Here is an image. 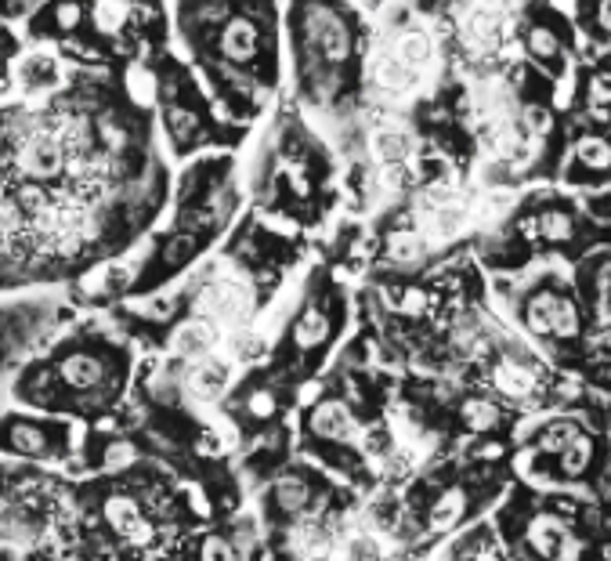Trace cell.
<instances>
[{"label":"cell","instance_id":"cell-1","mask_svg":"<svg viewBox=\"0 0 611 561\" xmlns=\"http://www.w3.org/2000/svg\"><path fill=\"white\" fill-rule=\"evenodd\" d=\"M66 156L69 149L62 142V127L47 124V127H37L33 134H26L19 142V149H15V171L33 181H47L66 167Z\"/></svg>","mask_w":611,"mask_h":561},{"label":"cell","instance_id":"cell-2","mask_svg":"<svg viewBox=\"0 0 611 561\" xmlns=\"http://www.w3.org/2000/svg\"><path fill=\"white\" fill-rule=\"evenodd\" d=\"M492 391L510 402H532L546 391V377L539 366L517 359H499L492 366Z\"/></svg>","mask_w":611,"mask_h":561},{"label":"cell","instance_id":"cell-3","mask_svg":"<svg viewBox=\"0 0 611 561\" xmlns=\"http://www.w3.org/2000/svg\"><path fill=\"white\" fill-rule=\"evenodd\" d=\"M308 431L319 438H329V442H351L358 435V420L348 402L326 399L308 413Z\"/></svg>","mask_w":611,"mask_h":561},{"label":"cell","instance_id":"cell-4","mask_svg":"<svg viewBox=\"0 0 611 561\" xmlns=\"http://www.w3.org/2000/svg\"><path fill=\"white\" fill-rule=\"evenodd\" d=\"M315 504V489L304 475H282L272 485V511L282 518H301Z\"/></svg>","mask_w":611,"mask_h":561},{"label":"cell","instance_id":"cell-5","mask_svg":"<svg viewBox=\"0 0 611 561\" xmlns=\"http://www.w3.org/2000/svg\"><path fill=\"white\" fill-rule=\"evenodd\" d=\"M105 518H109V525H113L123 540L145 543L152 536L149 518H145V514H141V507L134 504V500H127V496H113V500L105 504Z\"/></svg>","mask_w":611,"mask_h":561},{"label":"cell","instance_id":"cell-6","mask_svg":"<svg viewBox=\"0 0 611 561\" xmlns=\"http://www.w3.org/2000/svg\"><path fill=\"white\" fill-rule=\"evenodd\" d=\"M257 44H261V33L250 19H232L225 29H221V55L228 62H239L246 66L250 58L257 55Z\"/></svg>","mask_w":611,"mask_h":561},{"label":"cell","instance_id":"cell-7","mask_svg":"<svg viewBox=\"0 0 611 561\" xmlns=\"http://www.w3.org/2000/svg\"><path fill=\"white\" fill-rule=\"evenodd\" d=\"M315 40H319V51L329 62H344L351 55V33L333 11H319L315 15Z\"/></svg>","mask_w":611,"mask_h":561},{"label":"cell","instance_id":"cell-8","mask_svg":"<svg viewBox=\"0 0 611 561\" xmlns=\"http://www.w3.org/2000/svg\"><path fill=\"white\" fill-rule=\"evenodd\" d=\"M463 514H467V489H463V485H452V489H445V493L427 507V529H431V533H449L452 525L463 522Z\"/></svg>","mask_w":611,"mask_h":561},{"label":"cell","instance_id":"cell-9","mask_svg":"<svg viewBox=\"0 0 611 561\" xmlns=\"http://www.w3.org/2000/svg\"><path fill=\"white\" fill-rule=\"evenodd\" d=\"M564 536H568V529H564V522L557 518V514H539V518H532L528 522V547L539 554V558H554L557 561V551H561Z\"/></svg>","mask_w":611,"mask_h":561},{"label":"cell","instance_id":"cell-10","mask_svg":"<svg viewBox=\"0 0 611 561\" xmlns=\"http://www.w3.org/2000/svg\"><path fill=\"white\" fill-rule=\"evenodd\" d=\"M583 424L579 420H568V417H557L550 420V424H543L536 435V449L539 453H546V457H561L564 449L575 446L579 438H583Z\"/></svg>","mask_w":611,"mask_h":561},{"label":"cell","instance_id":"cell-11","mask_svg":"<svg viewBox=\"0 0 611 561\" xmlns=\"http://www.w3.org/2000/svg\"><path fill=\"white\" fill-rule=\"evenodd\" d=\"M174 344H178V352L188 355V359H203V355L214 352L217 326L210 323V319H196V323L181 326L178 337H174Z\"/></svg>","mask_w":611,"mask_h":561},{"label":"cell","instance_id":"cell-12","mask_svg":"<svg viewBox=\"0 0 611 561\" xmlns=\"http://www.w3.org/2000/svg\"><path fill=\"white\" fill-rule=\"evenodd\" d=\"M329 333H333V323H329V315L322 308H304L301 319L293 323V341L301 348H319V344L329 341Z\"/></svg>","mask_w":611,"mask_h":561},{"label":"cell","instance_id":"cell-13","mask_svg":"<svg viewBox=\"0 0 611 561\" xmlns=\"http://www.w3.org/2000/svg\"><path fill=\"white\" fill-rule=\"evenodd\" d=\"M460 420L467 431H492L503 420V409L496 406V399H467L460 406Z\"/></svg>","mask_w":611,"mask_h":561},{"label":"cell","instance_id":"cell-14","mask_svg":"<svg viewBox=\"0 0 611 561\" xmlns=\"http://www.w3.org/2000/svg\"><path fill=\"white\" fill-rule=\"evenodd\" d=\"M583 333V312L575 305L572 297H561V305L554 312V326H550V337L557 341H575Z\"/></svg>","mask_w":611,"mask_h":561},{"label":"cell","instance_id":"cell-15","mask_svg":"<svg viewBox=\"0 0 611 561\" xmlns=\"http://www.w3.org/2000/svg\"><path fill=\"white\" fill-rule=\"evenodd\" d=\"M539 236L546 239V243H568V239L575 236V218L568 214V210H543L539 214Z\"/></svg>","mask_w":611,"mask_h":561},{"label":"cell","instance_id":"cell-16","mask_svg":"<svg viewBox=\"0 0 611 561\" xmlns=\"http://www.w3.org/2000/svg\"><path fill=\"white\" fill-rule=\"evenodd\" d=\"M192 388H196L203 399H217V395L228 388V366L225 362H203V366L192 373Z\"/></svg>","mask_w":611,"mask_h":561},{"label":"cell","instance_id":"cell-17","mask_svg":"<svg viewBox=\"0 0 611 561\" xmlns=\"http://www.w3.org/2000/svg\"><path fill=\"white\" fill-rule=\"evenodd\" d=\"M561 475L564 478H579V475H586V467L593 464V438L590 435H583L575 446H568L561 453Z\"/></svg>","mask_w":611,"mask_h":561},{"label":"cell","instance_id":"cell-18","mask_svg":"<svg viewBox=\"0 0 611 561\" xmlns=\"http://www.w3.org/2000/svg\"><path fill=\"white\" fill-rule=\"evenodd\" d=\"M575 160L590 167V171H608L611 167V142L604 138H583V142L575 145Z\"/></svg>","mask_w":611,"mask_h":561},{"label":"cell","instance_id":"cell-19","mask_svg":"<svg viewBox=\"0 0 611 561\" xmlns=\"http://www.w3.org/2000/svg\"><path fill=\"white\" fill-rule=\"evenodd\" d=\"M62 377H66L69 384H76V388H91V384H98V377H102V366L94 359H87V355H73V359L62 366Z\"/></svg>","mask_w":611,"mask_h":561},{"label":"cell","instance_id":"cell-20","mask_svg":"<svg viewBox=\"0 0 611 561\" xmlns=\"http://www.w3.org/2000/svg\"><path fill=\"white\" fill-rule=\"evenodd\" d=\"M528 48H532V55H536L539 62H550V66L561 62V44H557V37L546 26L528 29Z\"/></svg>","mask_w":611,"mask_h":561},{"label":"cell","instance_id":"cell-21","mask_svg":"<svg viewBox=\"0 0 611 561\" xmlns=\"http://www.w3.org/2000/svg\"><path fill=\"white\" fill-rule=\"evenodd\" d=\"M387 254H391V261H398V265H416V261L423 257V239L416 236V232L391 236V243H387Z\"/></svg>","mask_w":611,"mask_h":561},{"label":"cell","instance_id":"cell-22","mask_svg":"<svg viewBox=\"0 0 611 561\" xmlns=\"http://www.w3.org/2000/svg\"><path fill=\"white\" fill-rule=\"evenodd\" d=\"M373 145H376V156H380V160H387V163H402L405 156H409V149H413L402 131H380Z\"/></svg>","mask_w":611,"mask_h":561},{"label":"cell","instance_id":"cell-23","mask_svg":"<svg viewBox=\"0 0 611 561\" xmlns=\"http://www.w3.org/2000/svg\"><path fill=\"white\" fill-rule=\"evenodd\" d=\"M456 558H460V561H503V554L496 551L492 536L481 529V533H474L467 543H463L460 551H456Z\"/></svg>","mask_w":611,"mask_h":561},{"label":"cell","instance_id":"cell-24","mask_svg":"<svg viewBox=\"0 0 611 561\" xmlns=\"http://www.w3.org/2000/svg\"><path fill=\"white\" fill-rule=\"evenodd\" d=\"M398 55H402L405 66H423L431 58V40L423 33H405L402 44H398Z\"/></svg>","mask_w":611,"mask_h":561},{"label":"cell","instance_id":"cell-25","mask_svg":"<svg viewBox=\"0 0 611 561\" xmlns=\"http://www.w3.org/2000/svg\"><path fill=\"white\" fill-rule=\"evenodd\" d=\"M167 127H170V134H174V142L185 145V142H192V138H196L199 120L188 113V109H167Z\"/></svg>","mask_w":611,"mask_h":561},{"label":"cell","instance_id":"cell-26","mask_svg":"<svg viewBox=\"0 0 611 561\" xmlns=\"http://www.w3.org/2000/svg\"><path fill=\"white\" fill-rule=\"evenodd\" d=\"M123 19H127V4H123V0H98V4H94V22H98L105 33H116Z\"/></svg>","mask_w":611,"mask_h":561},{"label":"cell","instance_id":"cell-27","mask_svg":"<svg viewBox=\"0 0 611 561\" xmlns=\"http://www.w3.org/2000/svg\"><path fill=\"white\" fill-rule=\"evenodd\" d=\"M496 29H499V15L489 8L474 11V15L467 19V37L470 40H492L496 37Z\"/></svg>","mask_w":611,"mask_h":561},{"label":"cell","instance_id":"cell-28","mask_svg":"<svg viewBox=\"0 0 611 561\" xmlns=\"http://www.w3.org/2000/svg\"><path fill=\"white\" fill-rule=\"evenodd\" d=\"M376 77H380V84L398 87V91H402V87H409V80H413L409 73H405L402 62H395V58H384V62L376 66Z\"/></svg>","mask_w":611,"mask_h":561},{"label":"cell","instance_id":"cell-29","mask_svg":"<svg viewBox=\"0 0 611 561\" xmlns=\"http://www.w3.org/2000/svg\"><path fill=\"white\" fill-rule=\"evenodd\" d=\"M80 19H84V8H80L76 0H62V4L55 8L58 29H76V26H80Z\"/></svg>","mask_w":611,"mask_h":561},{"label":"cell","instance_id":"cell-30","mask_svg":"<svg viewBox=\"0 0 611 561\" xmlns=\"http://www.w3.org/2000/svg\"><path fill=\"white\" fill-rule=\"evenodd\" d=\"M232 352L239 355V359H257V355L264 352V344H261V337H254V333H235Z\"/></svg>","mask_w":611,"mask_h":561},{"label":"cell","instance_id":"cell-31","mask_svg":"<svg viewBox=\"0 0 611 561\" xmlns=\"http://www.w3.org/2000/svg\"><path fill=\"white\" fill-rule=\"evenodd\" d=\"M246 406H250V413H254L257 420H268V417H275V395L272 391H254V395H250V402H246Z\"/></svg>","mask_w":611,"mask_h":561},{"label":"cell","instance_id":"cell-32","mask_svg":"<svg viewBox=\"0 0 611 561\" xmlns=\"http://www.w3.org/2000/svg\"><path fill=\"white\" fill-rule=\"evenodd\" d=\"M203 561H235V547L228 540H207L203 543Z\"/></svg>","mask_w":611,"mask_h":561},{"label":"cell","instance_id":"cell-33","mask_svg":"<svg viewBox=\"0 0 611 561\" xmlns=\"http://www.w3.org/2000/svg\"><path fill=\"white\" fill-rule=\"evenodd\" d=\"M597 26L611 37V0H597Z\"/></svg>","mask_w":611,"mask_h":561},{"label":"cell","instance_id":"cell-34","mask_svg":"<svg viewBox=\"0 0 611 561\" xmlns=\"http://www.w3.org/2000/svg\"><path fill=\"white\" fill-rule=\"evenodd\" d=\"M528 124H532V131H546V124H550V120H546L543 109H528Z\"/></svg>","mask_w":611,"mask_h":561},{"label":"cell","instance_id":"cell-35","mask_svg":"<svg viewBox=\"0 0 611 561\" xmlns=\"http://www.w3.org/2000/svg\"><path fill=\"white\" fill-rule=\"evenodd\" d=\"M597 341H601V348H604V352H611V319L601 326V330H597Z\"/></svg>","mask_w":611,"mask_h":561},{"label":"cell","instance_id":"cell-36","mask_svg":"<svg viewBox=\"0 0 611 561\" xmlns=\"http://www.w3.org/2000/svg\"><path fill=\"white\" fill-rule=\"evenodd\" d=\"M362 4H366V8H376V4H380V0H362Z\"/></svg>","mask_w":611,"mask_h":561}]
</instances>
